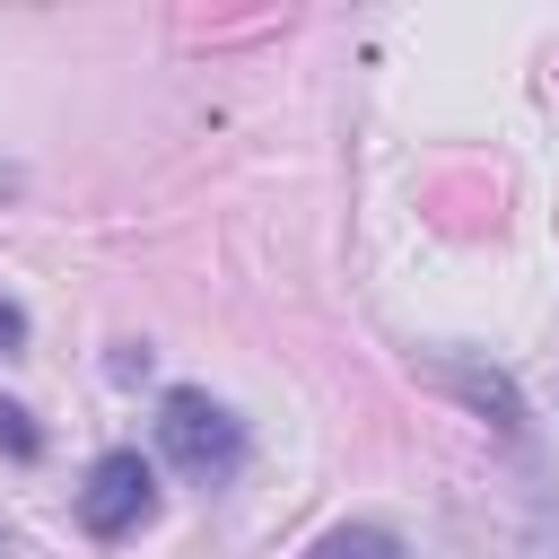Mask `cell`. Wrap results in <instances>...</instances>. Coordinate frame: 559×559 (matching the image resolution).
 Segmentation results:
<instances>
[{
	"label": "cell",
	"instance_id": "cell-2",
	"mask_svg": "<svg viewBox=\"0 0 559 559\" xmlns=\"http://www.w3.org/2000/svg\"><path fill=\"white\" fill-rule=\"evenodd\" d=\"M148 507H157V472H148V454H140V445H114V454H96V463H87V480H79V524H87L96 542L140 533V524H148Z\"/></svg>",
	"mask_w": 559,
	"mask_h": 559
},
{
	"label": "cell",
	"instance_id": "cell-4",
	"mask_svg": "<svg viewBox=\"0 0 559 559\" xmlns=\"http://www.w3.org/2000/svg\"><path fill=\"white\" fill-rule=\"evenodd\" d=\"M0 445H9L17 463H35V454H44V437H35V419H26V402H9V393H0Z\"/></svg>",
	"mask_w": 559,
	"mask_h": 559
},
{
	"label": "cell",
	"instance_id": "cell-1",
	"mask_svg": "<svg viewBox=\"0 0 559 559\" xmlns=\"http://www.w3.org/2000/svg\"><path fill=\"white\" fill-rule=\"evenodd\" d=\"M157 454L183 472V480H227L245 463V419L227 402H210L201 384H175L157 402Z\"/></svg>",
	"mask_w": 559,
	"mask_h": 559
},
{
	"label": "cell",
	"instance_id": "cell-3",
	"mask_svg": "<svg viewBox=\"0 0 559 559\" xmlns=\"http://www.w3.org/2000/svg\"><path fill=\"white\" fill-rule=\"evenodd\" d=\"M306 559H402V542L384 524H332L323 542H306Z\"/></svg>",
	"mask_w": 559,
	"mask_h": 559
},
{
	"label": "cell",
	"instance_id": "cell-5",
	"mask_svg": "<svg viewBox=\"0 0 559 559\" xmlns=\"http://www.w3.org/2000/svg\"><path fill=\"white\" fill-rule=\"evenodd\" d=\"M0 341H26V314L17 306H0Z\"/></svg>",
	"mask_w": 559,
	"mask_h": 559
}]
</instances>
